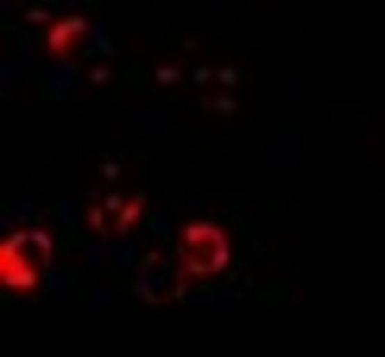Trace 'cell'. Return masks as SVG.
Wrapping results in <instances>:
<instances>
[{
    "instance_id": "3957f363",
    "label": "cell",
    "mask_w": 385,
    "mask_h": 357,
    "mask_svg": "<svg viewBox=\"0 0 385 357\" xmlns=\"http://www.w3.org/2000/svg\"><path fill=\"white\" fill-rule=\"evenodd\" d=\"M81 31V27H76V22H66L58 26L54 31L51 33V47L54 51H62V47H66L77 33Z\"/></svg>"
},
{
    "instance_id": "6da1fadb",
    "label": "cell",
    "mask_w": 385,
    "mask_h": 357,
    "mask_svg": "<svg viewBox=\"0 0 385 357\" xmlns=\"http://www.w3.org/2000/svg\"><path fill=\"white\" fill-rule=\"evenodd\" d=\"M51 238L41 230H24L4 241L0 249L2 282L12 289L35 288L51 264Z\"/></svg>"
},
{
    "instance_id": "7a4b0ae2",
    "label": "cell",
    "mask_w": 385,
    "mask_h": 357,
    "mask_svg": "<svg viewBox=\"0 0 385 357\" xmlns=\"http://www.w3.org/2000/svg\"><path fill=\"white\" fill-rule=\"evenodd\" d=\"M179 257L185 271L192 276L218 274L229 261L226 234L212 224H191L181 234Z\"/></svg>"
}]
</instances>
